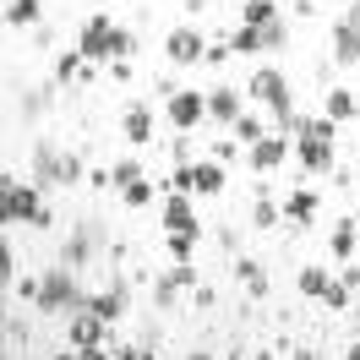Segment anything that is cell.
I'll use <instances>...</instances> for the list:
<instances>
[{
    "mask_svg": "<svg viewBox=\"0 0 360 360\" xmlns=\"http://www.w3.org/2000/svg\"><path fill=\"white\" fill-rule=\"evenodd\" d=\"M77 49H82V60L88 66H115V60H131L136 39L126 33V27L110 22V11H93L88 22H82V39H77Z\"/></svg>",
    "mask_w": 360,
    "mask_h": 360,
    "instance_id": "1",
    "label": "cell"
},
{
    "mask_svg": "<svg viewBox=\"0 0 360 360\" xmlns=\"http://www.w3.org/2000/svg\"><path fill=\"white\" fill-rule=\"evenodd\" d=\"M0 219L6 224H33V229L55 224V213L39 202V180H17V175H0Z\"/></svg>",
    "mask_w": 360,
    "mask_h": 360,
    "instance_id": "2",
    "label": "cell"
},
{
    "mask_svg": "<svg viewBox=\"0 0 360 360\" xmlns=\"http://www.w3.org/2000/svg\"><path fill=\"white\" fill-rule=\"evenodd\" d=\"M333 131L338 120H300V131H295V153H300V164L311 169V175H328L333 169Z\"/></svg>",
    "mask_w": 360,
    "mask_h": 360,
    "instance_id": "3",
    "label": "cell"
},
{
    "mask_svg": "<svg viewBox=\"0 0 360 360\" xmlns=\"http://www.w3.org/2000/svg\"><path fill=\"white\" fill-rule=\"evenodd\" d=\"M44 278V290H39V311H49V316H66V311H82L88 306V295L77 290V268H44L39 273Z\"/></svg>",
    "mask_w": 360,
    "mask_h": 360,
    "instance_id": "4",
    "label": "cell"
},
{
    "mask_svg": "<svg viewBox=\"0 0 360 360\" xmlns=\"http://www.w3.org/2000/svg\"><path fill=\"white\" fill-rule=\"evenodd\" d=\"M169 191H180V197H219V191H224V164H213V158H202V164H175Z\"/></svg>",
    "mask_w": 360,
    "mask_h": 360,
    "instance_id": "5",
    "label": "cell"
},
{
    "mask_svg": "<svg viewBox=\"0 0 360 360\" xmlns=\"http://www.w3.org/2000/svg\"><path fill=\"white\" fill-rule=\"evenodd\" d=\"M164 110H169V126H175V131H197V126L207 120V93H191V88H180L175 98L164 104Z\"/></svg>",
    "mask_w": 360,
    "mask_h": 360,
    "instance_id": "6",
    "label": "cell"
},
{
    "mask_svg": "<svg viewBox=\"0 0 360 360\" xmlns=\"http://www.w3.org/2000/svg\"><path fill=\"white\" fill-rule=\"evenodd\" d=\"M164 235H191V240H202V219H197V202H191V197L169 191V202H164Z\"/></svg>",
    "mask_w": 360,
    "mask_h": 360,
    "instance_id": "7",
    "label": "cell"
},
{
    "mask_svg": "<svg viewBox=\"0 0 360 360\" xmlns=\"http://www.w3.org/2000/svg\"><path fill=\"white\" fill-rule=\"evenodd\" d=\"M164 55H169L175 66H202V55H207V39L197 33V27H175V33L164 39Z\"/></svg>",
    "mask_w": 360,
    "mask_h": 360,
    "instance_id": "8",
    "label": "cell"
},
{
    "mask_svg": "<svg viewBox=\"0 0 360 360\" xmlns=\"http://www.w3.org/2000/svg\"><path fill=\"white\" fill-rule=\"evenodd\" d=\"M98 246H104V235H98V219H82V224L71 229V240H66V251H60V262H66V268H82V262H88Z\"/></svg>",
    "mask_w": 360,
    "mask_h": 360,
    "instance_id": "9",
    "label": "cell"
},
{
    "mask_svg": "<svg viewBox=\"0 0 360 360\" xmlns=\"http://www.w3.org/2000/svg\"><path fill=\"white\" fill-rule=\"evenodd\" d=\"M290 148H295V142H290V136H278V131L262 136L257 148H246V153H251V169H257V175H273V169L290 158Z\"/></svg>",
    "mask_w": 360,
    "mask_h": 360,
    "instance_id": "10",
    "label": "cell"
},
{
    "mask_svg": "<svg viewBox=\"0 0 360 360\" xmlns=\"http://www.w3.org/2000/svg\"><path fill=\"white\" fill-rule=\"evenodd\" d=\"M104 328H110V322H104V316H93L88 306H82V311H71L66 338L77 344V349H88V344H104Z\"/></svg>",
    "mask_w": 360,
    "mask_h": 360,
    "instance_id": "11",
    "label": "cell"
},
{
    "mask_svg": "<svg viewBox=\"0 0 360 360\" xmlns=\"http://www.w3.org/2000/svg\"><path fill=\"white\" fill-rule=\"evenodd\" d=\"M88 311H93V316H104V322H120V316H126V284L115 278L110 290L88 295Z\"/></svg>",
    "mask_w": 360,
    "mask_h": 360,
    "instance_id": "12",
    "label": "cell"
},
{
    "mask_svg": "<svg viewBox=\"0 0 360 360\" xmlns=\"http://www.w3.org/2000/svg\"><path fill=\"white\" fill-rule=\"evenodd\" d=\"M60 148H55V142H39V148H33V180H39V186H60Z\"/></svg>",
    "mask_w": 360,
    "mask_h": 360,
    "instance_id": "13",
    "label": "cell"
},
{
    "mask_svg": "<svg viewBox=\"0 0 360 360\" xmlns=\"http://www.w3.org/2000/svg\"><path fill=\"white\" fill-rule=\"evenodd\" d=\"M120 126H126V142H131V148H148V142H153V110H148V104H131Z\"/></svg>",
    "mask_w": 360,
    "mask_h": 360,
    "instance_id": "14",
    "label": "cell"
},
{
    "mask_svg": "<svg viewBox=\"0 0 360 360\" xmlns=\"http://www.w3.org/2000/svg\"><path fill=\"white\" fill-rule=\"evenodd\" d=\"M207 115H213V120H224V126H235V120H240V88H213L207 93Z\"/></svg>",
    "mask_w": 360,
    "mask_h": 360,
    "instance_id": "15",
    "label": "cell"
},
{
    "mask_svg": "<svg viewBox=\"0 0 360 360\" xmlns=\"http://www.w3.org/2000/svg\"><path fill=\"white\" fill-rule=\"evenodd\" d=\"M333 60H338V66H355V60H360V27L333 22Z\"/></svg>",
    "mask_w": 360,
    "mask_h": 360,
    "instance_id": "16",
    "label": "cell"
},
{
    "mask_svg": "<svg viewBox=\"0 0 360 360\" xmlns=\"http://www.w3.org/2000/svg\"><path fill=\"white\" fill-rule=\"evenodd\" d=\"M235 278L246 284L251 300H262V295H268V273H262V262H257V257H240V262H235Z\"/></svg>",
    "mask_w": 360,
    "mask_h": 360,
    "instance_id": "17",
    "label": "cell"
},
{
    "mask_svg": "<svg viewBox=\"0 0 360 360\" xmlns=\"http://www.w3.org/2000/svg\"><path fill=\"white\" fill-rule=\"evenodd\" d=\"M284 219H290V224H311L316 219V191H306V186L290 191V197H284Z\"/></svg>",
    "mask_w": 360,
    "mask_h": 360,
    "instance_id": "18",
    "label": "cell"
},
{
    "mask_svg": "<svg viewBox=\"0 0 360 360\" xmlns=\"http://www.w3.org/2000/svg\"><path fill=\"white\" fill-rule=\"evenodd\" d=\"M44 17V0H6V22L11 27H39Z\"/></svg>",
    "mask_w": 360,
    "mask_h": 360,
    "instance_id": "19",
    "label": "cell"
},
{
    "mask_svg": "<svg viewBox=\"0 0 360 360\" xmlns=\"http://www.w3.org/2000/svg\"><path fill=\"white\" fill-rule=\"evenodd\" d=\"M360 115V98L349 88H328V120H338V126H344V120H355Z\"/></svg>",
    "mask_w": 360,
    "mask_h": 360,
    "instance_id": "20",
    "label": "cell"
},
{
    "mask_svg": "<svg viewBox=\"0 0 360 360\" xmlns=\"http://www.w3.org/2000/svg\"><path fill=\"white\" fill-rule=\"evenodd\" d=\"M328 251H333L338 262H349L355 257V219H338L333 235H328Z\"/></svg>",
    "mask_w": 360,
    "mask_h": 360,
    "instance_id": "21",
    "label": "cell"
},
{
    "mask_svg": "<svg viewBox=\"0 0 360 360\" xmlns=\"http://www.w3.org/2000/svg\"><path fill=\"white\" fill-rule=\"evenodd\" d=\"M273 17H284L278 0H246V6H240V22L246 27H262V22H273Z\"/></svg>",
    "mask_w": 360,
    "mask_h": 360,
    "instance_id": "22",
    "label": "cell"
},
{
    "mask_svg": "<svg viewBox=\"0 0 360 360\" xmlns=\"http://www.w3.org/2000/svg\"><path fill=\"white\" fill-rule=\"evenodd\" d=\"M229 131H235V142H240V148H257V142H262V136H268V126H262V120H257V115H240V120H235V126H229Z\"/></svg>",
    "mask_w": 360,
    "mask_h": 360,
    "instance_id": "23",
    "label": "cell"
},
{
    "mask_svg": "<svg viewBox=\"0 0 360 360\" xmlns=\"http://www.w3.org/2000/svg\"><path fill=\"white\" fill-rule=\"evenodd\" d=\"M55 77H60V82H77V77H93V66L82 60V49H66L60 66H55Z\"/></svg>",
    "mask_w": 360,
    "mask_h": 360,
    "instance_id": "24",
    "label": "cell"
},
{
    "mask_svg": "<svg viewBox=\"0 0 360 360\" xmlns=\"http://www.w3.org/2000/svg\"><path fill=\"white\" fill-rule=\"evenodd\" d=\"M295 284H300V295H311V300H322L333 278H328V268H300V278H295Z\"/></svg>",
    "mask_w": 360,
    "mask_h": 360,
    "instance_id": "25",
    "label": "cell"
},
{
    "mask_svg": "<svg viewBox=\"0 0 360 360\" xmlns=\"http://www.w3.org/2000/svg\"><path fill=\"white\" fill-rule=\"evenodd\" d=\"M175 295H180L175 273H158V278H153V306H158V311H175Z\"/></svg>",
    "mask_w": 360,
    "mask_h": 360,
    "instance_id": "26",
    "label": "cell"
},
{
    "mask_svg": "<svg viewBox=\"0 0 360 360\" xmlns=\"http://www.w3.org/2000/svg\"><path fill=\"white\" fill-rule=\"evenodd\" d=\"M229 49H235V55H262V33L240 22L235 33H229Z\"/></svg>",
    "mask_w": 360,
    "mask_h": 360,
    "instance_id": "27",
    "label": "cell"
},
{
    "mask_svg": "<svg viewBox=\"0 0 360 360\" xmlns=\"http://www.w3.org/2000/svg\"><path fill=\"white\" fill-rule=\"evenodd\" d=\"M257 33H262V55H268V49H284V44H290V22H284V17H273V22H262Z\"/></svg>",
    "mask_w": 360,
    "mask_h": 360,
    "instance_id": "28",
    "label": "cell"
},
{
    "mask_svg": "<svg viewBox=\"0 0 360 360\" xmlns=\"http://www.w3.org/2000/svg\"><path fill=\"white\" fill-rule=\"evenodd\" d=\"M131 180H148V175H142V164H136V158H120V164H110V186H115V191H126Z\"/></svg>",
    "mask_w": 360,
    "mask_h": 360,
    "instance_id": "29",
    "label": "cell"
},
{
    "mask_svg": "<svg viewBox=\"0 0 360 360\" xmlns=\"http://www.w3.org/2000/svg\"><path fill=\"white\" fill-rule=\"evenodd\" d=\"M120 202L126 207H153V180H131V186L120 191Z\"/></svg>",
    "mask_w": 360,
    "mask_h": 360,
    "instance_id": "30",
    "label": "cell"
},
{
    "mask_svg": "<svg viewBox=\"0 0 360 360\" xmlns=\"http://www.w3.org/2000/svg\"><path fill=\"white\" fill-rule=\"evenodd\" d=\"M349 300H355V290H349L344 278H333V284H328V295H322V306H328V311H349Z\"/></svg>",
    "mask_w": 360,
    "mask_h": 360,
    "instance_id": "31",
    "label": "cell"
},
{
    "mask_svg": "<svg viewBox=\"0 0 360 360\" xmlns=\"http://www.w3.org/2000/svg\"><path fill=\"white\" fill-rule=\"evenodd\" d=\"M278 219H284V213H278L268 197H257V207H251V224H257V229H278Z\"/></svg>",
    "mask_w": 360,
    "mask_h": 360,
    "instance_id": "32",
    "label": "cell"
},
{
    "mask_svg": "<svg viewBox=\"0 0 360 360\" xmlns=\"http://www.w3.org/2000/svg\"><path fill=\"white\" fill-rule=\"evenodd\" d=\"M44 110H49V88H27V98H22V120H39Z\"/></svg>",
    "mask_w": 360,
    "mask_h": 360,
    "instance_id": "33",
    "label": "cell"
},
{
    "mask_svg": "<svg viewBox=\"0 0 360 360\" xmlns=\"http://www.w3.org/2000/svg\"><path fill=\"white\" fill-rule=\"evenodd\" d=\"M169 257L175 262H197V240L191 235H169Z\"/></svg>",
    "mask_w": 360,
    "mask_h": 360,
    "instance_id": "34",
    "label": "cell"
},
{
    "mask_svg": "<svg viewBox=\"0 0 360 360\" xmlns=\"http://www.w3.org/2000/svg\"><path fill=\"white\" fill-rule=\"evenodd\" d=\"M77 180H82V158L66 153V158H60V186H77Z\"/></svg>",
    "mask_w": 360,
    "mask_h": 360,
    "instance_id": "35",
    "label": "cell"
},
{
    "mask_svg": "<svg viewBox=\"0 0 360 360\" xmlns=\"http://www.w3.org/2000/svg\"><path fill=\"white\" fill-rule=\"evenodd\" d=\"M169 273H175V284H180V290H202V284H197V268H191V262H175Z\"/></svg>",
    "mask_w": 360,
    "mask_h": 360,
    "instance_id": "36",
    "label": "cell"
},
{
    "mask_svg": "<svg viewBox=\"0 0 360 360\" xmlns=\"http://www.w3.org/2000/svg\"><path fill=\"white\" fill-rule=\"evenodd\" d=\"M229 55H235V49H229V44H207V55H202V66H224Z\"/></svg>",
    "mask_w": 360,
    "mask_h": 360,
    "instance_id": "37",
    "label": "cell"
},
{
    "mask_svg": "<svg viewBox=\"0 0 360 360\" xmlns=\"http://www.w3.org/2000/svg\"><path fill=\"white\" fill-rule=\"evenodd\" d=\"M169 153H175V164H191V136H175V142H169Z\"/></svg>",
    "mask_w": 360,
    "mask_h": 360,
    "instance_id": "38",
    "label": "cell"
},
{
    "mask_svg": "<svg viewBox=\"0 0 360 360\" xmlns=\"http://www.w3.org/2000/svg\"><path fill=\"white\" fill-rule=\"evenodd\" d=\"M77 360H115V349H104V344H88V349H77Z\"/></svg>",
    "mask_w": 360,
    "mask_h": 360,
    "instance_id": "39",
    "label": "cell"
},
{
    "mask_svg": "<svg viewBox=\"0 0 360 360\" xmlns=\"http://www.w3.org/2000/svg\"><path fill=\"white\" fill-rule=\"evenodd\" d=\"M115 360H153L148 349H115Z\"/></svg>",
    "mask_w": 360,
    "mask_h": 360,
    "instance_id": "40",
    "label": "cell"
},
{
    "mask_svg": "<svg viewBox=\"0 0 360 360\" xmlns=\"http://www.w3.org/2000/svg\"><path fill=\"white\" fill-rule=\"evenodd\" d=\"M344 284H349V290L360 295V268H344Z\"/></svg>",
    "mask_w": 360,
    "mask_h": 360,
    "instance_id": "41",
    "label": "cell"
},
{
    "mask_svg": "<svg viewBox=\"0 0 360 360\" xmlns=\"http://www.w3.org/2000/svg\"><path fill=\"white\" fill-rule=\"evenodd\" d=\"M344 22H349V27H360V0L349 6V17H344Z\"/></svg>",
    "mask_w": 360,
    "mask_h": 360,
    "instance_id": "42",
    "label": "cell"
},
{
    "mask_svg": "<svg viewBox=\"0 0 360 360\" xmlns=\"http://www.w3.org/2000/svg\"><path fill=\"white\" fill-rule=\"evenodd\" d=\"M290 360H322V355H316V349H295Z\"/></svg>",
    "mask_w": 360,
    "mask_h": 360,
    "instance_id": "43",
    "label": "cell"
},
{
    "mask_svg": "<svg viewBox=\"0 0 360 360\" xmlns=\"http://www.w3.org/2000/svg\"><path fill=\"white\" fill-rule=\"evenodd\" d=\"M186 360H213V355H202V349H197V355H186Z\"/></svg>",
    "mask_w": 360,
    "mask_h": 360,
    "instance_id": "44",
    "label": "cell"
},
{
    "mask_svg": "<svg viewBox=\"0 0 360 360\" xmlns=\"http://www.w3.org/2000/svg\"><path fill=\"white\" fill-rule=\"evenodd\" d=\"M246 360H273V355H246Z\"/></svg>",
    "mask_w": 360,
    "mask_h": 360,
    "instance_id": "45",
    "label": "cell"
},
{
    "mask_svg": "<svg viewBox=\"0 0 360 360\" xmlns=\"http://www.w3.org/2000/svg\"><path fill=\"white\" fill-rule=\"evenodd\" d=\"M240 6H246V0H240Z\"/></svg>",
    "mask_w": 360,
    "mask_h": 360,
    "instance_id": "46",
    "label": "cell"
},
{
    "mask_svg": "<svg viewBox=\"0 0 360 360\" xmlns=\"http://www.w3.org/2000/svg\"><path fill=\"white\" fill-rule=\"evenodd\" d=\"M355 349H360V344H355Z\"/></svg>",
    "mask_w": 360,
    "mask_h": 360,
    "instance_id": "47",
    "label": "cell"
}]
</instances>
